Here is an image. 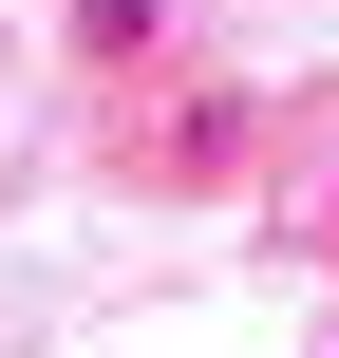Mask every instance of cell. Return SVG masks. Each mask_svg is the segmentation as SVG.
<instances>
[{
  "mask_svg": "<svg viewBox=\"0 0 339 358\" xmlns=\"http://www.w3.org/2000/svg\"><path fill=\"white\" fill-rule=\"evenodd\" d=\"M151 19H170V0H75V38H94V57H132Z\"/></svg>",
  "mask_w": 339,
  "mask_h": 358,
  "instance_id": "obj_1",
  "label": "cell"
}]
</instances>
